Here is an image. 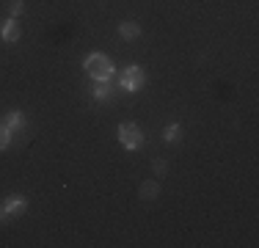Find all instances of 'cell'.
Masks as SVG:
<instances>
[{"mask_svg":"<svg viewBox=\"0 0 259 248\" xmlns=\"http://www.w3.org/2000/svg\"><path fill=\"white\" fill-rule=\"evenodd\" d=\"M85 72H89V77H94L97 83H108L110 77H113V64H110L108 55L102 53H91L89 58L83 61Z\"/></svg>","mask_w":259,"mask_h":248,"instance_id":"obj_1","label":"cell"},{"mask_svg":"<svg viewBox=\"0 0 259 248\" xmlns=\"http://www.w3.org/2000/svg\"><path fill=\"white\" fill-rule=\"evenodd\" d=\"M119 141L124 149H141L144 146V133H141V127L135 121H124L119 124Z\"/></svg>","mask_w":259,"mask_h":248,"instance_id":"obj_2","label":"cell"},{"mask_svg":"<svg viewBox=\"0 0 259 248\" xmlns=\"http://www.w3.org/2000/svg\"><path fill=\"white\" fill-rule=\"evenodd\" d=\"M144 80H146V74H144L141 66H127V69L121 72L119 83H121V89H124V91H138L141 86H144Z\"/></svg>","mask_w":259,"mask_h":248,"instance_id":"obj_3","label":"cell"},{"mask_svg":"<svg viewBox=\"0 0 259 248\" xmlns=\"http://www.w3.org/2000/svg\"><path fill=\"white\" fill-rule=\"evenodd\" d=\"M25 207H28V201L22 196H9L6 198V215H22L25 213Z\"/></svg>","mask_w":259,"mask_h":248,"instance_id":"obj_4","label":"cell"},{"mask_svg":"<svg viewBox=\"0 0 259 248\" xmlns=\"http://www.w3.org/2000/svg\"><path fill=\"white\" fill-rule=\"evenodd\" d=\"M0 36H3L6 42H17V39H20V22H17V17H11L9 22H3Z\"/></svg>","mask_w":259,"mask_h":248,"instance_id":"obj_5","label":"cell"},{"mask_svg":"<svg viewBox=\"0 0 259 248\" xmlns=\"http://www.w3.org/2000/svg\"><path fill=\"white\" fill-rule=\"evenodd\" d=\"M3 124H6V127H9V130H11V133H20V130L25 127V116H22L20 110H11V113L6 116V119H3Z\"/></svg>","mask_w":259,"mask_h":248,"instance_id":"obj_6","label":"cell"},{"mask_svg":"<svg viewBox=\"0 0 259 248\" xmlns=\"http://www.w3.org/2000/svg\"><path fill=\"white\" fill-rule=\"evenodd\" d=\"M141 198H144V201H155V198L160 196V185L155 182V179H149V182H144L141 185Z\"/></svg>","mask_w":259,"mask_h":248,"instance_id":"obj_7","label":"cell"},{"mask_svg":"<svg viewBox=\"0 0 259 248\" xmlns=\"http://www.w3.org/2000/svg\"><path fill=\"white\" fill-rule=\"evenodd\" d=\"M119 33L124 36V39H138V36H141V25L127 20V22H121V25H119Z\"/></svg>","mask_w":259,"mask_h":248,"instance_id":"obj_8","label":"cell"},{"mask_svg":"<svg viewBox=\"0 0 259 248\" xmlns=\"http://www.w3.org/2000/svg\"><path fill=\"white\" fill-rule=\"evenodd\" d=\"M163 138L168 141V144H174V141H180V138H182V127H180V124H168V127L163 130Z\"/></svg>","mask_w":259,"mask_h":248,"instance_id":"obj_9","label":"cell"},{"mask_svg":"<svg viewBox=\"0 0 259 248\" xmlns=\"http://www.w3.org/2000/svg\"><path fill=\"white\" fill-rule=\"evenodd\" d=\"M110 91H113V89H110L108 83H97V89H94V97H97V99H108V97H110Z\"/></svg>","mask_w":259,"mask_h":248,"instance_id":"obj_10","label":"cell"},{"mask_svg":"<svg viewBox=\"0 0 259 248\" xmlns=\"http://www.w3.org/2000/svg\"><path fill=\"white\" fill-rule=\"evenodd\" d=\"M9 141H11V130L6 127V124H0V149L9 146Z\"/></svg>","mask_w":259,"mask_h":248,"instance_id":"obj_11","label":"cell"},{"mask_svg":"<svg viewBox=\"0 0 259 248\" xmlns=\"http://www.w3.org/2000/svg\"><path fill=\"white\" fill-rule=\"evenodd\" d=\"M152 169H155V174H160V177H163V174L168 171V163H165V160H155V163H152Z\"/></svg>","mask_w":259,"mask_h":248,"instance_id":"obj_12","label":"cell"},{"mask_svg":"<svg viewBox=\"0 0 259 248\" xmlns=\"http://www.w3.org/2000/svg\"><path fill=\"white\" fill-rule=\"evenodd\" d=\"M22 11H25V3H22V0H14V3H11V17H20Z\"/></svg>","mask_w":259,"mask_h":248,"instance_id":"obj_13","label":"cell"},{"mask_svg":"<svg viewBox=\"0 0 259 248\" xmlns=\"http://www.w3.org/2000/svg\"><path fill=\"white\" fill-rule=\"evenodd\" d=\"M6 218H9V215H6V210L0 207V221H6Z\"/></svg>","mask_w":259,"mask_h":248,"instance_id":"obj_14","label":"cell"}]
</instances>
